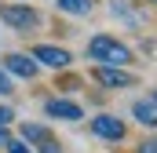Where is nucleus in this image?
Returning <instances> with one entry per match:
<instances>
[{
    "mask_svg": "<svg viewBox=\"0 0 157 153\" xmlns=\"http://www.w3.org/2000/svg\"><path fill=\"white\" fill-rule=\"evenodd\" d=\"M84 55H88L95 66H128V62H132V47H128L124 40L110 37V33H95V37L88 40Z\"/></svg>",
    "mask_w": 157,
    "mask_h": 153,
    "instance_id": "nucleus-1",
    "label": "nucleus"
},
{
    "mask_svg": "<svg viewBox=\"0 0 157 153\" xmlns=\"http://www.w3.org/2000/svg\"><path fill=\"white\" fill-rule=\"evenodd\" d=\"M0 22L15 33H37L44 26V15L29 4H0Z\"/></svg>",
    "mask_w": 157,
    "mask_h": 153,
    "instance_id": "nucleus-2",
    "label": "nucleus"
},
{
    "mask_svg": "<svg viewBox=\"0 0 157 153\" xmlns=\"http://www.w3.org/2000/svg\"><path fill=\"white\" fill-rule=\"evenodd\" d=\"M29 55L37 58L40 69H55V73H62V69L73 66V51H66L62 44H37Z\"/></svg>",
    "mask_w": 157,
    "mask_h": 153,
    "instance_id": "nucleus-3",
    "label": "nucleus"
},
{
    "mask_svg": "<svg viewBox=\"0 0 157 153\" xmlns=\"http://www.w3.org/2000/svg\"><path fill=\"white\" fill-rule=\"evenodd\" d=\"M0 66L15 76V80H37L40 76V66H37V58H33L29 51H7V55L0 58Z\"/></svg>",
    "mask_w": 157,
    "mask_h": 153,
    "instance_id": "nucleus-4",
    "label": "nucleus"
},
{
    "mask_svg": "<svg viewBox=\"0 0 157 153\" xmlns=\"http://www.w3.org/2000/svg\"><path fill=\"white\" fill-rule=\"evenodd\" d=\"M88 128H91V135H95V139H102V142H121V139L128 135L124 120H121V117H113V113H95Z\"/></svg>",
    "mask_w": 157,
    "mask_h": 153,
    "instance_id": "nucleus-5",
    "label": "nucleus"
},
{
    "mask_svg": "<svg viewBox=\"0 0 157 153\" xmlns=\"http://www.w3.org/2000/svg\"><path fill=\"white\" fill-rule=\"evenodd\" d=\"M44 113H48V120H66V124H77L80 117H84V110H80V102H73V99L51 95V99H44Z\"/></svg>",
    "mask_w": 157,
    "mask_h": 153,
    "instance_id": "nucleus-6",
    "label": "nucleus"
},
{
    "mask_svg": "<svg viewBox=\"0 0 157 153\" xmlns=\"http://www.w3.org/2000/svg\"><path fill=\"white\" fill-rule=\"evenodd\" d=\"M91 80L102 84V88H110V91H121V88H132L135 84V76L128 73L124 66H95L91 69Z\"/></svg>",
    "mask_w": 157,
    "mask_h": 153,
    "instance_id": "nucleus-7",
    "label": "nucleus"
},
{
    "mask_svg": "<svg viewBox=\"0 0 157 153\" xmlns=\"http://www.w3.org/2000/svg\"><path fill=\"white\" fill-rule=\"evenodd\" d=\"M18 139H22V142H29V146H40V142H48V139H55V135H51V128H48V124L22 120V124H18Z\"/></svg>",
    "mask_w": 157,
    "mask_h": 153,
    "instance_id": "nucleus-8",
    "label": "nucleus"
},
{
    "mask_svg": "<svg viewBox=\"0 0 157 153\" xmlns=\"http://www.w3.org/2000/svg\"><path fill=\"white\" fill-rule=\"evenodd\" d=\"M132 113H135V120H139L143 128H157V106H154V99H135V102H132Z\"/></svg>",
    "mask_w": 157,
    "mask_h": 153,
    "instance_id": "nucleus-9",
    "label": "nucleus"
},
{
    "mask_svg": "<svg viewBox=\"0 0 157 153\" xmlns=\"http://www.w3.org/2000/svg\"><path fill=\"white\" fill-rule=\"evenodd\" d=\"M110 11H113V18H121L128 29H139L143 26V18H139V11L132 7V4H124V0H110Z\"/></svg>",
    "mask_w": 157,
    "mask_h": 153,
    "instance_id": "nucleus-10",
    "label": "nucleus"
},
{
    "mask_svg": "<svg viewBox=\"0 0 157 153\" xmlns=\"http://www.w3.org/2000/svg\"><path fill=\"white\" fill-rule=\"evenodd\" d=\"M55 7H59L62 15L84 18V15H91V11H95V0H55Z\"/></svg>",
    "mask_w": 157,
    "mask_h": 153,
    "instance_id": "nucleus-11",
    "label": "nucleus"
},
{
    "mask_svg": "<svg viewBox=\"0 0 157 153\" xmlns=\"http://www.w3.org/2000/svg\"><path fill=\"white\" fill-rule=\"evenodd\" d=\"M55 84H59V91H80V88H84V80L73 76V73H66V69H62V76H59Z\"/></svg>",
    "mask_w": 157,
    "mask_h": 153,
    "instance_id": "nucleus-12",
    "label": "nucleus"
},
{
    "mask_svg": "<svg viewBox=\"0 0 157 153\" xmlns=\"http://www.w3.org/2000/svg\"><path fill=\"white\" fill-rule=\"evenodd\" d=\"M11 91H15V76H11L4 66H0V99H7Z\"/></svg>",
    "mask_w": 157,
    "mask_h": 153,
    "instance_id": "nucleus-13",
    "label": "nucleus"
},
{
    "mask_svg": "<svg viewBox=\"0 0 157 153\" xmlns=\"http://www.w3.org/2000/svg\"><path fill=\"white\" fill-rule=\"evenodd\" d=\"M4 150H7V153H37L29 142H22V139H15V135L7 139V146H4Z\"/></svg>",
    "mask_w": 157,
    "mask_h": 153,
    "instance_id": "nucleus-14",
    "label": "nucleus"
},
{
    "mask_svg": "<svg viewBox=\"0 0 157 153\" xmlns=\"http://www.w3.org/2000/svg\"><path fill=\"white\" fill-rule=\"evenodd\" d=\"M11 124H15V110L0 102V128H11Z\"/></svg>",
    "mask_w": 157,
    "mask_h": 153,
    "instance_id": "nucleus-15",
    "label": "nucleus"
},
{
    "mask_svg": "<svg viewBox=\"0 0 157 153\" xmlns=\"http://www.w3.org/2000/svg\"><path fill=\"white\" fill-rule=\"evenodd\" d=\"M37 153H62V142H59V139H48V142L37 146Z\"/></svg>",
    "mask_w": 157,
    "mask_h": 153,
    "instance_id": "nucleus-16",
    "label": "nucleus"
},
{
    "mask_svg": "<svg viewBox=\"0 0 157 153\" xmlns=\"http://www.w3.org/2000/svg\"><path fill=\"white\" fill-rule=\"evenodd\" d=\"M139 153H157V139H146V142L139 146Z\"/></svg>",
    "mask_w": 157,
    "mask_h": 153,
    "instance_id": "nucleus-17",
    "label": "nucleus"
},
{
    "mask_svg": "<svg viewBox=\"0 0 157 153\" xmlns=\"http://www.w3.org/2000/svg\"><path fill=\"white\" fill-rule=\"evenodd\" d=\"M7 139H11V128H0V146H7Z\"/></svg>",
    "mask_w": 157,
    "mask_h": 153,
    "instance_id": "nucleus-18",
    "label": "nucleus"
},
{
    "mask_svg": "<svg viewBox=\"0 0 157 153\" xmlns=\"http://www.w3.org/2000/svg\"><path fill=\"white\" fill-rule=\"evenodd\" d=\"M150 99H154V106H157V91H154V95H150Z\"/></svg>",
    "mask_w": 157,
    "mask_h": 153,
    "instance_id": "nucleus-19",
    "label": "nucleus"
},
{
    "mask_svg": "<svg viewBox=\"0 0 157 153\" xmlns=\"http://www.w3.org/2000/svg\"><path fill=\"white\" fill-rule=\"evenodd\" d=\"M150 4H157V0H150Z\"/></svg>",
    "mask_w": 157,
    "mask_h": 153,
    "instance_id": "nucleus-20",
    "label": "nucleus"
}]
</instances>
